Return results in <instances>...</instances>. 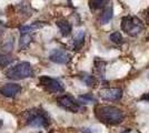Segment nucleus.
Masks as SVG:
<instances>
[{"instance_id":"f257e3e1","label":"nucleus","mask_w":149,"mask_h":133,"mask_svg":"<svg viewBox=\"0 0 149 133\" xmlns=\"http://www.w3.org/2000/svg\"><path fill=\"white\" fill-rule=\"evenodd\" d=\"M96 118L106 124L116 125L124 121L125 115L120 109L111 105H97L95 109Z\"/></svg>"},{"instance_id":"f03ea898","label":"nucleus","mask_w":149,"mask_h":133,"mask_svg":"<svg viewBox=\"0 0 149 133\" xmlns=\"http://www.w3.org/2000/svg\"><path fill=\"white\" fill-rule=\"evenodd\" d=\"M27 124L36 127H48L50 124V116L42 109H32L27 112Z\"/></svg>"},{"instance_id":"7ed1b4c3","label":"nucleus","mask_w":149,"mask_h":133,"mask_svg":"<svg viewBox=\"0 0 149 133\" xmlns=\"http://www.w3.org/2000/svg\"><path fill=\"white\" fill-rule=\"evenodd\" d=\"M121 30L130 37H136L143 31V21L135 16H126L121 20Z\"/></svg>"},{"instance_id":"20e7f679","label":"nucleus","mask_w":149,"mask_h":133,"mask_svg":"<svg viewBox=\"0 0 149 133\" xmlns=\"http://www.w3.org/2000/svg\"><path fill=\"white\" fill-rule=\"evenodd\" d=\"M32 74H33L32 67L29 62H26V61L13 65L9 70H7L6 72L7 78L11 80H22V79L32 76Z\"/></svg>"},{"instance_id":"39448f33","label":"nucleus","mask_w":149,"mask_h":133,"mask_svg":"<svg viewBox=\"0 0 149 133\" xmlns=\"http://www.w3.org/2000/svg\"><path fill=\"white\" fill-rule=\"evenodd\" d=\"M57 102L62 109L70 111V112H74V113L84 110L82 105H81V102L74 100L71 95H61L57 99Z\"/></svg>"},{"instance_id":"423d86ee","label":"nucleus","mask_w":149,"mask_h":133,"mask_svg":"<svg viewBox=\"0 0 149 133\" xmlns=\"http://www.w3.org/2000/svg\"><path fill=\"white\" fill-rule=\"evenodd\" d=\"M39 83H40V85H42L46 90H48L51 93H62L65 91L63 84L59 80L50 78V76H40Z\"/></svg>"},{"instance_id":"0eeeda50","label":"nucleus","mask_w":149,"mask_h":133,"mask_svg":"<svg viewBox=\"0 0 149 133\" xmlns=\"http://www.w3.org/2000/svg\"><path fill=\"white\" fill-rule=\"evenodd\" d=\"M99 96L107 101H119L123 98V90L119 88H106L99 91Z\"/></svg>"},{"instance_id":"6e6552de","label":"nucleus","mask_w":149,"mask_h":133,"mask_svg":"<svg viewBox=\"0 0 149 133\" xmlns=\"http://www.w3.org/2000/svg\"><path fill=\"white\" fill-rule=\"evenodd\" d=\"M50 61L55 62V63L58 64H66L69 62L70 60V56H69L67 52L62 50H59V49H55V50L51 51L49 56Z\"/></svg>"},{"instance_id":"1a4fd4ad","label":"nucleus","mask_w":149,"mask_h":133,"mask_svg":"<svg viewBox=\"0 0 149 133\" xmlns=\"http://www.w3.org/2000/svg\"><path fill=\"white\" fill-rule=\"evenodd\" d=\"M21 91V87L16 83H7L0 89V93L7 98H15Z\"/></svg>"},{"instance_id":"9d476101","label":"nucleus","mask_w":149,"mask_h":133,"mask_svg":"<svg viewBox=\"0 0 149 133\" xmlns=\"http://www.w3.org/2000/svg\"><path fill=\"white\" fill-rule=\"evenodd\" d=\"M105 69H106V62L100 60L98 58L95 59L93 61V71L95 73L97 74L98 76H100L101 79L105 78Z\"/></svg>"},{"instance_id":"9b49d317","label":"nucleus","mask_w":149,"mask_h":133,"mask_svg":"<svg viewBox=\"0 0 149 133\" xmlns=\"http://www.w3.org/2000/svg\"><path fill=\"white\" fill-rule=\"evenodd\" d=\"M56 25H58V28L60 30V33L63 37H68L69 34L71 33L72 27L70 25V22L67 21V20H58L56 22Z\"/></svg>"},{"instance_id":"f8f14e48","label":"nucleus","mask_w":149,"mask_h":133,"mask_svg":"<svg viewBox=\"0 0 149 133\" xmlns=\"http://www.w3.org/2000/svg\"><path fill=\"white\" fill-rule=\"evenodd\" d=\"M112 16H113V8H112V6L106 7L105 9H104V11H102V13H101L100 22L102 25H107L112 19Z\"/></svg>"},{"instance_id":"ddd939ff","label":"nucleus","mask_w":149,"mask_h":133,"mask_svg":"<svg viewBox=\"0 0 149 133\" xmlns=\"http://www.w3.org/2000/svg\"><path fill=\"white\" fill-rule=\"evenodd\" d=\"M33 37L31 36L30 33H21L20 36V41H19V47L21 50H25L28 48V45L31 43Z\"/></svg>"},{"instance_id":"4468645a","label":"nucleus","mask_w":149,"mask_h":133,"mask_svg":"<svg viewBox=\"0 0 149 133\" xmlns=\"http://www.w3.org/2000/svg\"><path fill=\"white\" fill-rule=\"evenodd\" d=\"M85 43V31H79L74 39V50H80L81 47Z\"/></svg>"},{"instance_id":"2eb2a0df","label":"nucleus","mask_w":149,"mask_h":133,"mask_svg":"<svg viewBox=\"0 0 149 133\" xmlns=\"http://www.w3.org/2000/svg\"><path fill=\"white\" fill-rule=\"evenodd\" d=\"M79 78L82 82H85L88 87H96L97 84V79L93 76H90V74H87V73H80L79 74Z\"/></svg>"},{"instance_id":"dca6fc26","label":"nucleus","mask_w":149,"mask_h":133,"mask_svg":"<svg viewBox=\"0 0 149 133\" xmlns=\"http://www.w3.org/2000/svg\"><path fill=\"white\" fill-rule=\"evenodd\" d=\"M13 62V58L6 53H0V68L7 67Z\"/></svg>"},{"instance_id":"f3484780","label":"nucleus","mask_w":149,"mask_h":133,"mask_svg":"<svg viewBox=\"0 0 149 133\" xmlns=\"http://www.w3.org/2000/svg\"><path fill=\"white\" fill-rule=\"evenodd\" d=\"M109 39L111 40L113 43H116V44H121V43H124V37L121 36V33L119 31H115V32H112L111 34L109 36Z\"/></svg>"},{"instance_id":"a211bd4d","label":"nucleus","mask_w":149,"mask_h":133,"mask_svg":"<svg viewBox=\"0 0 149 133\" xmlns=\"http://www.w3.org/2000/svg\"><path fill=\"white\" fill-rule=\"evenodd\" d=\"M79 101L81 103H95V102H97V100L93 94L86 93V94L79 95Z\"/></svg>"},{"instance_id":"6ab92c4d","label":"nucleus","mask_w":149,"mask_h":133,"mask_svg":"<svg viewBox=\"0 0 149 133\" xmlns=\"http://www.w3.org/2000/svg\"><path fill=\"white\" fill-rule=\"evenodd\" d=\"M109 0H93L91 1V8L93 9H100V8H104L107 5Z\"/></svg>"},{"instance_id":"aec40b11","label":"nucleus","mask_w":149,"mask_h":133,"mask_svg":"<svg viewBox=\"0 0 149 133\" xmlns=\"http://www.w3.org/2000/svg\"><path fill=\"white\" fill-rule=\"evenodd\" d=\"M13 38H9L7 41H5L2 43V50H5V52H9V51L13 49Z\"/></svg>"},{"instance_id":"412c9836","label":"nucleus","mask_w":149,"mask_h":133,"mask_svg":"<svg viewBox=\"0 0 149 133\" xmlns=\"http://www.w3.org/2000/svg\"><path fill=\"white\" fill-rule=\"evenodd\" d=\"M35 30V28L32 25H22L20 27V32L21 33H31Z\"/></svg>"},{"instance_id":"4be33fe9","label":"nucleus","mask_w":149,"mask_h":133,"mask_svg":"<svg viewBox=\"0 0 149 133\" xmlns=\"http://www.w3.org/2000/svg\"><path fill=\"white\" fill-rule=\"evenodd\" d=\"M140 100H141V101H145V102H149V92L145 93V94L140 98Z\"/></svg>"},{"instance_id":"5701e85b","label":"nucleus","mask_w":149,"mask_h":133,"mask_svg":"<svg viewBox=\"0 0 149 133\" xmlns=\"http://www.w3.org/2000/svg\"><path fill=\"white\" fill-rule=\"evenodd\" d=\"M82 133H91V131L87 127H85V129H82Z\"/></svg>"},{"instance_id":"b1692460","label":"nucleus","mask_w":149,"mask_h":133,"mask_svg":"<svg viewBox=\"0 0 149 133\" xmlns=\"http://www.w3.org/2000/svg\"><path fill=\"white\" fill-rule=\"evenodd\" d=\"M131 132V129H126L124 131H121L120 133H130Z\"/></svg>"},{"instance_id":"393cba45","label":"nucleus","mask_w":149,"mask_h":133,"mask_svg":"<svg viewBox=\"0 0 149 133\" xmlns=\"http://www.w3.org/2000/svg\"><path fill=\"white\" fill-rule=\"evenodd\" d=\"M2 124H3V122H2V120H0V127H2Z\"/></svg>"},{"instance_id":"a878e982","label":"nucleus","mask_w":149,"mask_h":133,"mask_svg":"<svg viewBox=\"0 0 149 133\" xmlns=\"http://www.w3.org/2000/svg\"><path fill=\"white\" fill-rule=\"evenodd\" d=\"M147 17H148V19H149V10H148V14H147Z\"/></svg>"},{"instance_id":"bb28decb","label":"nucleus","mask_w":149,"mask_h":133,"mask_svg":"<svg viewBox=\"0 0 149 133\" xmlns=\"http://www.w3.org/2000/svg\"><path fill=\"white\" fill-rule=\"evenodd\" d=\"M147 40H148V41H149V36H148V37H147Z\"/></svg>"},{"instance_id":"cd10ccee","label":"nucleus","mask_w":149,"mask_h":133,"mask_svg":"<svg viewBox=\"0 0 149 133\" xmlns=\"http://www.w3.org/2000/svg\"><path fill=\"white\" fill-rule=\"evenodd\" d=\"M148 76H149V74H148Z\"/></svg>"}]
</instances>
